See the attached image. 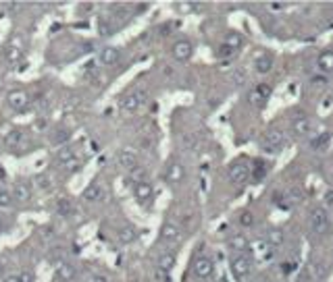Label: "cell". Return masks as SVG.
<instances>
[{"label": "cell", "mask_w": 333, "mask_h": 282, "mask_svg": "<svg viewBox=\"0 0 333 282\" xmlns=\"http://www.w3.org/2000/svg\"><path fill=\"white\" fill-rule=\"evenodd\" d=\"M146 100H148V93L144 89H138V91H131V93H127V96L121 98L119 108L123 112H127V114H134L146 104Z\"/></svg>", "instance_id": "obj_1"}, {"label": "cell", "mask_w": 333, "mask_h": 282, "mask_svg": "<svg viewBox=\"0 0 333 282\" xmlns=\"http://www.w3.org/2000/svg\"><path fill=\"white\" fill-rule=\"evenodd\" d=\"M308 226L315 235H325L329 230V216L325 212V208L321 206H315L308 214Z\"/></svg>", "instance_id": "obj_2"}, {"label": "cell", "mask_w": 333, "mask_h": 282, "mask_svg": "<svg viewBox=\"0 0 333 282\" xmlns=\"http://www.w3.org/2000/svg\"><path fill=\"white\" fill-rule=\"evenodd\" d=\"M231 272L237 282H248L252 276V260L248 255H235L231 260Z\"/></svg>", "instance_id": "obj_3"}, {"label": "cell", "mask_w": 333, "mask_h": 282, "mask_svg": "<svg viewBox=\"0 0 333 282\" xmlns=\"http://www.w3.org/2000/svg\"><path fill=\"white\" fill-rule=\"evenodd\" d=\"M229 181L235 183V185H244L250 181L252 176V166L248 160H235L231 166H229Z\"/></svg>", "instance_id": "obj_4"}, {"label": "cell", "mask_w": 333, "mask_h": 282, "mask_svg": "<svg viewBox=\"0 0 333 282\" xmlns=\"http://www.w3.org/2000/svg\"><path fill=\"white\" fill-rule=\"evenodd\" d=\"M262 149L267 153H279L285 145H287V137L283 131H269L264 137H262Z\"/></svg>", "instance_id": "obj_5"}, {"label": "cell", "mask_w": 333, "mask_h": 282, "mask_svg": "<svg viewBox=\"0 0 333 282\" xmlns=\"http://www.w3.org/2000/svg\"><path fill=\"white\" fill-rule=\"evenodd\" d=\"M7 104L17 110V112H23L29 108V104H32V98H29V93L23 91V89H13L7 93Z\"/></svg>", "instance_id": "obj_6"}, {"label": "cell", "mask_w": 333, "mask_h": 282, "mask_svg": "<svg viewBox=\"0 0 333 282\" xmlns=\"http://www.w3.org/2000/svg\"><path fill=\"white\" fill-rule=\"evenodd\" d=\"M192 272H194L196 278L206 280V278H210L215 274V264H213L210 258H196L194 264H192Z\"/></svg>", "instance_id": "obj_7"}, {"label": "cell", "mask_w": 333, "mask_h": 282, "mask_svg": "<svg viewBox=\"0 0 333 282\" xmlns=\"http://www.w3.org/2000/svg\"><path fill=\"white\" fill-rule=\"evenodd\" d=\"M171 54H173L175 60L186 62V60H190L192 54H194V44H192L190 40H177V42L173 44V48H171Z\"/></svg>", "instance_id": "obj_8"}, {"label": "cell", "mask_w": 333, "mask_h": 282, "mask_svg": "<svg viewBox=\"0 0 333 282\" xmlns=\"http://www.w3.org/2000/svg\"><path fill=\"white\" fill-rule=\"evenodd\" d=\"M161 241L167 243V245H175L181 241V228L173 222H165L163 228H161Z\"/></svg>", "instance_id": "obj_9"}, {"label": "cell", "mask_w": 333, "mask_h": 282, "mask_svg": "<svg viewBox=\"0 0 333 282\" xmlns=\"http://www.w3.org/2000/svg\"><path fill=\"white\" fill-rule=\"evenodd\" d=\"M273 65H275V58L269 52H258L254 56V71L260 73V75H267L271 69H273Z\"/></svg>", "instance_id": "obj_10"}, {"label": "cell", "mask_w": 333, "mask_h": 282, "mask_svg": "<svg viewBox=\"0 0 333 282\" xmlns=\"http://www.w3.org/2000/svg\"><path fill=\"white\" fill-rule=\"evenodd\" d=\"M117 164H119L121 168H125L127 172L134 170V168L138 166V153H136L134 149H121V151L117 153Z\"/></svg>", "instance_id": "obj_11"}, {"label": "cell", "mask_w": 333, "mask_h": 282, "mask_svg": "<svg viewBox=\"0 0 333 282\" xmlns=\"http://www.w3.org/2000/svg\"><path fill=\"white\" fill-rule=\"evenodd\" d=\"M54 274H56V278L60 282H71V280L77 278V268L73 264H69V262H58Z\"/></svg>", "instance_id": "obj_12"}, {"label": "cell", "mask_w": 333, "mask_h": 282, "mask_svg": "<svg viewBox=\"0 0 333 282\" xmlns=\"http://www.w3.org/2000/svg\"><path fill=\"white\" fill-rule=\"evenodd\" d=\"M81 197H83V201H87V203H98V201H102V199L106 197V191L102 189L98 183H92V185L85 187V191H83Z\"/></svg>", "instance_id": "obj_13"}, {"label": "cell", "mask_w": 333, "mask_h": 282, "mask_svg": "<svg viewBox=\"0 0 333 282\" xmlns=\"http://www.w3.org/2000/svg\"><path fill=\"white\" fill-rule=\"evenodd\" d=\"M154 191H152V185H150L148 181H142V183H136L134 185V197L140 201V203H148L150 199H152Z\"/></svg>", "instance_id": "obj_14"}, {"label": "cell", "mask_w": 333, "mask_h": 282, "mask_svg": "<svg viewBox=\"0 0 333 282\" xmlns=\"http://www.w3.org/2000/svg\"><path fill=\"white\" fill-rule=\"evenodd\" d=\"M119 58H121V52H119V48H115V46H104V48H100V52H98V60L102 62L104 67L117 65Z\"/></svg>", "instance_id": "obj_15"}, {"label": "cell", "mask_w": 333, "mask_h": 282, "mask_svg": "<svg viewBox=\"0 0 333 282\" xmlns=\"http://www.w3.org/2000/svg\"><path fill=\"white\" fill-rule=\"evenodd\" d=\"M227 243H229V247L233 249L235 253H239V255H244L248 249H250V241L241 235V233H233V235H229V239H227Z\"/></svg>", "instance_id": "obj_16"}, {"label": "cell", "mask_w": 333, "mask_h": 282, "mask_svg": "<svg viewBox=\"0 0 333 282\" xmlns=\"http://www.w3.org/2000/svg\"><path fill=\"white\" fill-rule=\"evenodd\" d=\"M310 129H313V124H310V118H308V116H294V118H292V131H294L298 137L308 135Z\"/></svg>", "instance_id": "obj_17"}, {"label": "cell", "mask_w": 333, "mask_h": 282, "mask_svg": "<svg viewBox=\"0 0 333 282\" xmlns=\"http://www.w3.org/2000/svg\"><path fill=\"white\" fill-rule=\"evenodd\" d=\"M184 176H186V170H184V166H181L179 162H169V166H167V172H165V178H167V183H181L184 181Z\"/></svg>", "instance_id": "obj_18"}, {"label": "cell", "mask_w": 333, "mask_h": 282, "mask_svg": "<svg viewBox=\"0 0 333 282\" xmlns=\"http://www.w3.org/2000/svg\"><path fill=\"white\" fill-rule=\"evenodd\" d=\"M250 249L254 251V255H256V258H260V260H269L271 255H273V251H275V249L271 247V245H269L264 239H260V241H254V243L250 245Z\"/></svg>", "instance_id": "obj_19"}, {"label": "cell", "mask_w": 333, "mask_h": 282, "mask_svg": "<svg viewBox=\"0 0 333 282\" xmlns=\"http://www.w3.org/2000/svg\"><path fill=\"white\" fill-rule=\"evenodd\" d=\"M317 67L321 73H333V50H323L317 58Z\"/></svg>", "instance_id": "obj_20"}, {"label": "cell", "mask_w": 333, "mask_h": 282, "mask_svg": "<svg viewBox=\"0 0 333 282\" xmlns=\"http://www.w3.org/2000/svg\"><path fill=\"white\" fill-rule=\"evenodd\" d=\"M264 241L273 249H277V247H281L285 243V233L281 228H269L267 235H264Z\"/></svg>", "instance_id": "obj_21"}, {"label": "cell", "mask_w": 333, "mask_h": 282, "mask_svg": "<svg viewBox=\"0 0 333 282\" xmlns=\"http://www.w3.org/2000/svg\"><path fill=\"white\" fill-rule=\"evenodd\" d=\"M13 197H15V201H29L32 199V187H29L27 183H17L15 187H13Z\"/></svg>", "instance_id": "obj_22"}, {"label": "cell", "mask_w": 333, "mask_h": 282, "mask_svg": "<svg viewBox=\"0 0 333 282\" xmlns=\"http://www.w3.org/2000/svg\"><path fill=\"white\" fill-rule=\"evenodd\" d=\"M329 143H331V133H329V131H323V133H317L315 137H310V147H313L315 151L327 149Z\"/></svg>", "instance_id": "obj_23"}, {"label": "cell", "mask_w": 333, "mask_h": 282, "mask_svg": "<svg viewBox=\"0 0 333 282\" xmlns=\"http://www.w3.org/2000/svg\"><path fill=\"white\" fill-rule=\"evenodd\" d=\"M308 274H310L315 280H325V278H327V266H325V262H321V260H310V262H308Z\"/></svg>", "instance_id": "obj_24"}, {"label": "cell", "mask_w": 333, "mask_h": 282, "mask_svg": "<svg viewBox=\"0 0 333 282\" xmlns=\"http://www.w3.org/2000/svg\"><path fill=\"white\" fill-rule=\"evenodd\" d=\"M227 48H231L233 52H237L241 46H244V36H241L239 34V31H227V34H225V42H223Z\"/></svg>", "instance_id": "obj_25"}, {"label": "cell", "mask_w": 333, "mask_h": 282, "mask_svg": "<svg viewBox=\"0 0 333 282\" xmlns=\"http://www.w3.org/2000/svg\"><path fill=\"white\" fill-rule=\"evenodd\" d=\"M175 264H177V258H175V253H171V251H165V253H161V255H159L157 268L169 274V272L175 268Z\"/></svg>", "instance_id": "obj_26"}, {"label": "cell", "mask_w": 333, "mask_h": 282, "mask_svg": "<svg viewBox=\"0 0 333 282\" xmlns=\"http://www.w3.org/2000/svg\"><path fill=\"white\" fill-rule=\"evenodd\" d=\"M73 160H77V158H75V149H73L71 145H63V147L56 151V162H58V164L67 166V164H71Z\"/></svg>", "instance_id": "obj_27"}, {"label": "cell", "mask_w": 333, "mask_h": 282, "mask_svg": "<svg viewBox=\"0 0 333 282\" xmlns=\"http://www.w3.org/2000/svg\"><path fill=\"white\" fill-rule=\"evenodd\" d=\"M54 210H56L58 216L67 218V216L73 214V203H71V199H67V197H60V199L54 203Z\"/></svg>", "instance_id": "obj_28"}, {"label": "cell", "mask_w": 333, "mask_h": 282, "mask_svg": "<svg viewBox=\"0 0 333 282\" xmlns=\"http://www.w3.org/2000/svg\"><path fill=\"white\" fill-rule=\"evenodd\" d=\"M21 141H23V133H21L19 129H13V131H9V133L5 135V145H7V147H19Z\"/></svg>", "instance_id": "obj_29"}, {"label": "cell", "mask_w": 333, "mask_h": 282, "mask_svg": "<svg viewBox=\"0 0 333 282\" xmlns=\"http://www.w3.org/2000/svg\"><path fill=\"white\" fill-rule=\"evenodd\" d=\"M138 239V230L134 226H123V228H119V241L121 243H134Z\"/></svg>", "instance_id": "obj_30"}, {"label": "cell", "mask_w": 333, "mask_h": 282, "mask_svg": "<svg viewBox=\"0 0 333 282\" xmlns=\"http://www.w3.org/2000/svg\"><path fill=\"white\" fill-rule=\"evenodd\" d=\"M13 208H15V197H13V193H11V191H0V210L9 212V210H13Z\"/></svg>", "instance_id": "obj_31"}, {"label": "cell", "mask_w": 333, "mask_h": 282, "mask_svg": "<svg viewBox=\"0 0 333 282\" xmlns=\"http://www.w3.org/2000/svg\"><path fill=\"white\" fill-rule=\"evenodd\" d=\"M36 185H38V189H42V191H50V189H52V176H50L48 172L38 174Z\"/></svg>", "instance_id": "obj_32"}, {"label": "cell", "mask_w": 333, "mask_h": 282, "mask_svg": "<svg viewBox=\"0 0 333 282\" xmlns=\"http://www.w3.org/2000/svg\"><path fill=\"white\" fill-rule=\"evenodd\" d=\"M98 31H100V36H113V31H115V25L110 23L108 17H102L98 21Z\"/></svg>", "instance_id": "obj_33"}, {"label": "cell", "mask_w": 333, "mask_h": 282, "mask_svg": "<svg viewBox=\"0 0 333 282\" xmlns=\"http://www.w3.org/2000/svg\"><path fill=\"white\" fill-rule=\"evenodd\" d=\"M237 220H239V224L244 226V228H250L252 224H254V216H252V212H248V210H244V212H239V216H237Z\"/></svg>", "instance_id": "obj_34"}, {"label": "cell", "mask_w": 333, "mask_h": 282, "mask_svg": "<svg viewBox=\"0 0 333 282\" xmlns=\"http://www.w3.org/2000/svg\"><path fill=\"white\" fill-rule=\"evenodd\" d=\"M129 178H131L134 185L136 183H142V181H146V170L142 166H136L134 170H129Z\"/></svg>", "instance_id": "obj_35"}, {"label": "cell", "mask_w": 333, "mask_h": 282, "mask_svg": "<svg viewBox=\"0 0 333 282\" xmlns=\"http://www.w3.org/2000/svg\"><path fill=\"white\" fill-rule=\"evenodd\" d=\"M21 48H15V46H9L7 50H5V56H7V60H11V62H17V60H21Z\"/></svg>", "instance_id": "obj_36"}, {"label": "cell", "mask_w": 333, "mask_h": 282, "mask_svg": "<svg viewBox=\"0 0 333 282\" xmlns=\"http://www.w3.org/2000/svg\"><path fill=\"white\" fill-rule=\"evenodd\" d=\"M252 176H254L256 181L264 178V176H267V164H264V162H256V164L252 166Z\"/></svg>", "instance_id": "obj_37"}, {"label": "cell", "mask_w": 333, "mask_h": 282, "mask_svg": "<svg viewBox=\"0 0 333 282\" xmlns=\"http://www.w3.org/2000/svg\"><path fill=\"white\" fill-rule=\"evenodd\" d=\"M254 89L258 91V96H260L264 102L271 98V93H273V89H271V85H269V83H260V85H256Z\"/></svg>", "instance_id": "obj_38"}, {"label": "cell", "mask_w": 333, "mask_h": 282, "mask_svg": "<svg viewBox=\"0 0 333 282\" xmlns=\"http://www.w3.org/2000/svg\"><path fill=\"white\" fill-rule=\"evenodd\" d=\"M229 79H231V83L233 85H241L246 81V71H241V69H235L231 75H229Z\"/></svg>", "instance_id": "obj_39"}, {"label": "cell", "mask_w": 333, "mask_h": 282, "mask_svg": "<svg viewBox=\"0 0 333 282\" xmlns=\"http://www.w3.org/2000/svg\"><path fill=\"white\" fill-rule=\"evenodd\" d=\"M81 75H83V77H87V79H94V77L98 75V65H96V62H87Z\"/></svg>", "instance_id": "obj_40"}, {"label": "cell", "mask_w": 333, "mask_h": 282, "mask_svg": "<svg viewBox=\"0 0 333 282\" xmlns=\"http://www.w3.org/2000/svg\"><path fill=\"white\" fill-rule=\"evenodd\" d=\"M248 102H250L252 106H256V108H262V106H264V100L258 96V91H256V89H252V91L248 93Z\"/></svg>", "instance_id": "obj_41"}, {"label": "cell", "mask_w": 333, "mask_h": 282, "mask_svg": "<svg viewBox=\"0 0 333 282\" xmlns=\"http://www.w3.org/2000/svg\"><path fill=\"white\" fill-rule=\"evenodd\" d=\"M175 9H177L179 13H194V11H198L200 7H198V5H192V3H179V5H175Z\"/></svg>", "instance_id": "obj_42"}, {"label": "cell", "mask_w": 333, "mask_h": 282, "mask_svg": "<svg viewBox=\"0 0 333 282\" xmlns=\"http://www.w3.org/2000/svg\"><path fill=\"white\" fill-rule=\"evenodd\" d=\"M233 54H235V52H233V50H231V48H227V46H225V44H223V46H219V48H217V56H219V58H225V56H227V58H229V56H233Z\"/></svg>", "instance_id": "obj_43"}, {"label": "cell", "mask_w": 333, "mask_h": 282, "mask_svg": "<svg viewBox=\"0 0 333 282\" xmlns=\"http://www.w3.org/2000/svg\"><path fill=\"white\" fill-rule=\"evenodd\" d=\"M36 278H34V274L29 272V270H23L21 274H19V282H34Z\"/></svg>", "instance_id": "obj_44"}, {"label": "cell", "mask_w": 333, "mask_h": 282, "mask_svg": "<svg viewBox=\"0 0 333 282\" xmlns=\"http://www.w3.org/2000/svg\"><path fill=\"white\" fill-rule=\"evenodd\" d=\"M60 135H56V137H52V141L54 143H60V141H65V139H69V133L67 131H58Z\"/></svg>", "instance_id": "obj_45"}, {"label": "cell", "mask_w": 333, "mask_h": 282, "mask_svg": "<svg viewBox=\"0 0 333 282\" xmlns=\"http://www.w3.org/2000/svg\"><path fill=\"white\" fill-rule=\"evenodd\" d=\"M285 9V5H269V11L271 13H279V11H283Z\"/></svg>", "instance_id": "obj_46"}, {"label": "cell", "mask_w": 333, "mask_h": 282, "mask_svg": "<svg viewBox=\"0 0 333 282\" xmlns=\"http://www.w3.org/2000/svg\"><path fill=\"white\" fill-rule=\"evenodd\" d=\"M325 203L327 206H333V191H327L325 193Z\"/></svg>", "instance_id": "obj_47"}, {"label": "cell", "mask_w": 333, "mask_h": 282, "mask_svg": "<svg viewBox=\"0 0 333 282\" xmlns=\"http://www.w3.org/2000/svg\"><path fill=\"white\" fill-rule=\"evenodd\" d=\"M3 282H19V274H9Z\"/></svg>", "instance_id": "obj_48"}, {"label": "cell", "mask_w": 333, "mask_h": 282, "mask_svg": "<svg viewBox=\"0 0 333 282\" xmlns=\"http://www.w3.org/2000/svg\"><path fill=\"white\" fill-rule=\"evenodd\" d=\"M94 282H110V280H108L106 276H102V274H96V276H94Z\"/></svg>", "instance_id": "obj_49"}, {"label": "cell", "mask_w": 333, "mask_h": 282, "mask_svg": "<svg viewBox=\"0 0 333 282\" xmlns=\"http://www.w3.org/2000/svg\"><path fill=\"white\" fill-rule=\"evenodd\" d=\"M5 228H7V222H5V218H3V216H0V233H3Z\"/></svg>", "instance_id": "obj_50"}, {"label": "cell", "mask_w": 333, "mask_h": 282, "mask_svg": "<svg viewBox=\"0 0 333 282\" xmlns=\"http://www.w3.org/2000/svg\"><path fill=\"white\" fill-rule=\"evenodd\" d=\"M3 270H5V260L0 258V274H3Z\"/></svg>", "instance_id": "obj_51"}, {"label": "cell", "mask_w": 333, "mask_h": 282, "mask_svg": "<svg viewBox=\"0 0 333 282\" xmlns=\"http://www.w3.org/2000/svg\"><path fill=\"white\" fill-rule=\"evenodd\" d=\"M252 282H267L264 278H256V280H252Z\"/></svg>", "instance_id": "obj_52"}]
</instances>
